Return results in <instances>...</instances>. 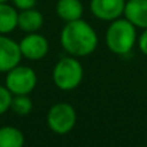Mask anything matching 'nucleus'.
<instances>
[{
	"instance_id": "obj_1",
	"label": "nucleus",
	"mask_w": 147,
	"mask_h": 147,
	"mask_svg": "<svg viewBox=\"0 0 147 147\" xmlns=\"http://www.w3.org/2000/svg\"><path fill=\"white\" fill-rule=\"evenodd\" d=\"M61 44L63 49L75 57H84L93 53L98 44L94 28L84 20L66 22L61 31Z\"/></svg>"
},
{
	"instance_id": "obj_2",
	"label": "nucleus",
	"mask_w": 147,
	"mask_h": 147,
	"mask_svg": "<svg viewBox=\"0 0 147 147\" xmlns=\"http://www.w3.org/2000/svg\"><path fill=\"white\" fill-rule=\"evenodd\" d=\"M137 39L136 26L127 18L111 21L106 31V44L111 52L116 54H127L133 49Z\"/></svg>"
},
{
	"instance_id": "obj_3",
	"label": "nucleus",
	"mask_w": 147,
	"mask_h": 147,
	"mask_svg": "<svg viewBox=\"0 0 147 147\" xmlns=\"http://www.w3.org/2000/svg\"><path fill=\"white\" fill-rule=\"evenodd\" d=\"M81 63L74 57L61 58L53 70L54 84L62 90H72L83 80Z\"/></svg>"
},
{
	"instance_id": "obj_4",
	"label": "nucleus",
	"mask_w": 147,
	"mask_h": 147,
	"mask_svg": "<svg viewBox=\"0 0 147 147\" xmlns=\"http://www.w3.org/2000/svg\"><path fill=\"white\" fill-rule=\"evenodd\" d=\"M36 85V74L32 69L27 66H16L8 71L5 79V86L10 90L12 94L21 96L28 94L34 90Z\"/></svg>"
},
{
	"instance_id": "obj_5",
	"label": "nucleus",
	"mask_w": 147,
	"mask_h": 147,
	"mask_svg": "<svg viewBox=\"0 0 147 147\" xmlns=\"http://www.w3.org/2000/svg\"><path fill=\"white\" fill-rule=\"evenodd\" d=\"M48 127L57 134H66L75 127L76 112L69 103H57L49 110L47 116Z\"/></svg>"
},
{
	"instance_id": "obj_6",
	"label": "nucleus",
	"mask_w": 147,
	"mask_h": 147,
	"mask_svg": "<svg viewBox=\"0 0 147 147\" xmlns=\"http://www.w3.org/2000/svg\"><path fill=\"white\" fill-rule=\"evenodd\" d=\"M22 53L20 44L0 34V72H8L20 65Z\"/></svg>"
},
{
	"instance_id": "obj_7",
	"label": "nucleus",
	"mask_w": 147,
	"mask_h": 147,
	"mask_svg": "<svg viewBox=\"0 0 147 147\" xmlns=\"http://www.w3.org/2000/svg\"><path fill=\"white\" fill-rule=\"evenodd\" d=\"M20 49L22 57L31 61H38L47 56L49 49L48 40L38 32H31L21 40Z\"/></svg>"
},
{
	"instance_id": "obj_8",
	"label": "nucleus",
	"mask_w": 147,
	"mask_h": 147,
	"mask_svg": "<svg viewBox=\"0 0 147 147\" xmlns=\"http://www.w3.org/2000/svg\"><path fill=\"white\" fill-rule=\"evenodd\" d=\"M127 0H90V12L98 20L115 21L124 14Z\"/></svg>"
},
{
	"instance_id": "obj_9",
	"label": "nucleus",
	"mask_w": 147,
	"mask_h": 147,
	"mask_svg": "<svg viewBox=\"0 0 147 147\" xmlns=\"http://www.w3.org/2000/svg\"><path fill=\"white\" fill-rule=\"evenodd\" d=\"M124 16L140 28H147V0H127Z\"/></svg>"
},
{
	"instance_id": "obj_10",
	"label": "nucleus",
	"mask_w": 147,
	"mask_h": 147,
	"mask_svg": "<svg viewBox=\"0 0 147 147\" xmlns=\"http://www.w3.org/2000/svg\"><path fill=\"white\" fill-rule=\"evenodd\" d=\"M44 17L35 8L18 12V27L27 34L36 32L43 27Z\"/></svg>"
},
{
	"instance_id": "obj_11",
	"label": "nucleus",
	"mask_w": 147,
	"mask_h": 147,
	"mask_svg": "<svg viewBox=\"0 0 147 147\" xmlns=\"http://www.w3.org/2000/svg\"><path fill=\"white\" fill-rule=\"evenodd\" d=\"M56 13L65 22L80 20L84 13V7L80 0H58L56 4Z\"/></svg>"
},
{
	"instance_id": "obj_12",
	"label": "nucleus",
	"mask_w": 147,
	"mask_h": 147,
	"mask_svg": "<svg viewBox=\"0 0 147 147\" xmlns=\"http://www.w3.org/2000/svg\"><path fill=\"white\" fill-rule=\"evenodd\" d=\"M18 27V9L14 5L0 3V34L7 35Z\"/></svg>"
},
{
	"instance_id": "obj_13",
	"label": "nucleus",
	"mask_w": 147,
	"mask_h": 147,
	"mask_svg": "<svg viewBox=\"0 0 147 147\" xmlns=\"http://www.w3.org/2000/svg\"><path fill=\"white\" fill-rule=\"evenodd\" d=\"M25 137L14 127L0 128V147H23Z\"/></svg>"
},
{
	"instance_id": "obj_14",
	"label": "nucleus",
	"mask_w": 147,
	"mask_h": 147,
	"mask_svg": "<svg viewBox=\"0 0 147 147\" xmlns=\"http://www.w3.org/2000/svg\"><path fill=\"white\" fill-rule=\"evenodd\" d=\"M10 109L18 115H27L32 110V102L27 97V94H21V96H16L12 99V105Z\"/></svg>"
},
{
	"instance_id": "obj_15",
	"label": "nucleus",
	"mask_w": 147,
	"mask_h": 147,
	"mask_svg": "<svg viewBox=\"0 0 147 147\" xmlns=\"http://www.w3.org/2000/svg\"><path fill=\"white\" fill-rule=\"evenodd\" d=\"M12 93L7 86L0 85V115H3L8 109H10L12 105Z\"/></svg>"
},
{
	"instance_id": "obj_16",
	"label": "nucleus",
	"mask_w": 147,
	"mask_h": 147,
	"mask_svg": "<svg viewBox=\"0 0 147 147\" xmlns=\"http://www.w3.org/2000/svg\"><path fill=\"white\" fill-rule=\"evenodd\" d=\"M36 1H38V0H12L13 5H14L18 10H26V9L35 8Z\"/></svg>"
},
{
	"instance_id": "obj_17",
	"label": "nucleus",
	"mask_w": 147,
	"mask_h": 147,
	"mask_svg": "<svg viewBox=\"0 0 147 147\" xmlns=\"http://www.w3.org/2000/svg\"><path fill=\"white\" fill-rule=\"evenodd\" d=\"M138 44H140V49L143 54L147 56V28H145V31L142 32V35L140 36V40H138Z\"/></svg>"
},
{
	"instance_id": "obj_18",
	"label": "nucleus",
	"mask_w": 147,
	"mask_h": 147,
	"mask_svg": "<svg viewBox=\"0 0 147 147\" xmlns=\"http://www.w3.org/2000/svg\"><path fill=\"white\" fill-rule=\"evenodd\" d=\"M7 1H9V0H0V3H7Z\"/></svg>"
}]
</instances>
